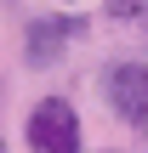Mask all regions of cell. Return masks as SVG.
<instances>
[{
    "mask_svg": "<svg viewBox=\"0 0 148 153\" xmlns=\"http://www.w3.org/2000/svg\"><path fill=\"white\" fill-rule=\"evenodd\" d=\"M29 148L34 153H80V114L68 97H46L29 108Z\"/></svg>",
    "mask_w": 148,
    "mask_h": 153,
    "instance_id": "6da1fadb",
    "label": "cell"
},
{
    "mask_svg": "<svg viewBox=\"0 0 148 153\" xmlns=\"http://www.w3.org/2000/svg\"><path fill=\"white\" fill-rule=\"evenodd\" d=\"M103 102L125 125L148 131V62H108L103 68Z\"/></svg>",
    "mask_w": 148,
    "mask_h": 153,
    "instance_id": "7a4b0ae2",
    "label": "cell"
},
{
    "mask_svg": "<svg viewBox=\"0 0 148 153\" xmlns=\"http://www.w3.org/2000/svg\"><path fill=\"white\" fill-rule=\"evenodd\" d=\"M80 34H86L80 17H34L29 34H23V62H29V68H51Z\"/></svg>",
    "mask_w": 148,
    "mask_h": 153,
    "instance_id": "3957f363",
    "label": "cell"
},
{
    "mask_svg": "<svg viewBox=\"0 0 148 153\" xmlns=\"http://www.w3.org/2000/svg\"><path fill=\"white\" fill-rule=\"evenodd\" d=\"M108 17L114 23H137V17H148V0H108Z\"/></svg>",
    "mask_w": 148,
    "mask_h": 153,
    "instance_id": "277c9868",
    "label": "cell"
}]
</instances>
